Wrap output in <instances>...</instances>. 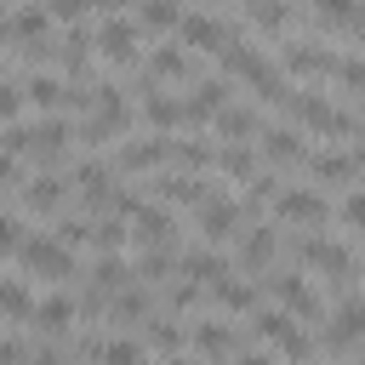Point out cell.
I'll return each instance as SVG.
<instances>
[{"mask_svg": "<svg viewBox=\"0 0 365 365\" xmlns=\"http://www.w3.org/2000/svg\"><path fill=\"white\" fill-rule=\"evenodd\" d=\"M74 182H80V194H86L91 205H103V200H108V182H114V177H108L103 165H80V171H74Z\"/></svg>", "mask_w": 365, "mask_h": 365, "instance_id": "19", "label": "cell"}, {"mask_svg": "<svg viewBox=\"0 0 365 365\" xmlns=\"http://www.w3.org/2000/svg\"><path fill=\"white\" fill-rule=\"evenodd\" d=\"M165 160L182 165V171H200V165L211 160V148H205V143H165Z\"/></svg>", "mask_w": 365, "mask_h": 365, "instance_id": "21", "label": "cell"}, {"mask_svg": "<svg viewBox=\"0 0 365 365\" xmlns=\"http://www.w3.org/2000/svg\"><path fill=\"white\" fill-rule=\"evenodd\" d=\"M137 6H143V23L148 29H177L182 23V6L177 0H137Z\"/></svg>", "mask_w": 365, "mask_h": 365, "instance_id": "20", "label": "cell"}, {"mask_svg": "<svg viewBox=\"0 0 365 365\" xmlns=\"http://www.w3.org/2000/svg\"><path fill=\"white\" fill-rule=\"evenodd\" d=\"M91 274H97V291H120V285L131 279V268H125L120 257H97V268H91Z\"/></svg>", "mask_w": 365, "mask_h": 365, "instance_id": "28", "label": "cell"}, {"mask_svg": "<svg viewBox=\"0 0 365 365\" xmlns=\"http://www.w3.org/2000/svg\"><path fill=\"white\" fill-rule=\"evenodd\" d=\"M46 23H51V11H40V6H23V11H11V17H6V34L29 46V40H46Z\"/></svg>", "mask_w": 365, "mask_h": 365, "instance_id": "9", "label": "cell"}, {"mask_svg": "<svg viewBox=\"0 0 365 365\" xmlns=\"http://www.w3.org/2000/svg\"><path fill=\"white\" fill-rule=\"evenodd\" d=\"M57 57H63V68H68V74H80V68H86V34L74 29V34L63 40V51H57Z\"/></svg>", "mask_w": 365, "mask_h": 365, "instance_id": "35", "label": "cell"}, {"mask_svg": "<svg viewBox=\"0 0 365 365\" xmlns=\"http://www.w3.org/2000/svg\"><path fill=\"white\" fill-rule=\"evenodd\" d=\"M148 68H154L160 80H182V74H188V57H182L177 46H165V51H154V63H148Z\"/></svg>", "mask_w": 365, "mask_h": 365, "instance_id": "30", "label": "cell"}, {"mask_svg": "<svg viewBox=\"0 0 365 365\" xmlns=\"http://www.w3.org/2000/svg\"><path fill=\"white\" fill-rule=\"evenodd\" d=\"M91 11V0H51V17H63V23H80Z\"/></svg>", "mask_w": 365, "mask_h": 365, "instance_id": "42", "label": "cell"}, {"mask_svg": "<svg viewBox=\"0 0 365 365\" xmlns=\"http://www.w3.org/2000/svg\"><path fill=\"white\" fill-rule=\"evenodd\" d=\"M354 171H365V143H354Z\"/></svg>", "mask_w": 365, "mask_h": 365, "instance_id": "48", "label": "cell"}, {"mask_svg": "<svg viewBox=\"0 0 365 365\" xmlns=\"http://www.w3.org/2000/svg\"><path fill=\"white\" fill-rule=\"evenodd\" d=\"M228 108V86L222 80H205V86H194V103L182 108L188 120H205V114H222Z\"/></svg>", "mask_w": 365, "mask_h": 365, "instance_id": "11", "label": "cell"}, {"mask_svg": "<svg viewBox=\"0 0 365 365\" xmlns=\"http://www.w3.org/2000/svg\"><path fill=\"white\" fill-rule=\"evenodd\" d=\"M342 217H348L354 228H365V194H348V205H342Z\"/></svg>", "mask_w": 365, "mask_h": 365, "instance_id": "45", "label": "cell"}, {"mask_svg": "<svg viewBox=\"0 0 365 365\" xmlns=\"http://www.w3.org/2000/svg\"><path fill=\"white\" fill-rule=\"evenodd\" d=\"M354 29H359V40H365V11H359V17H354Z\"/></svg>", "mask_w": 365, "mask_h": 365, "instance_id": "50", "label": "cell"}, {"mask_svg": "<svg viewBox=\"0 0 365 365\" xmlns=\"http://www.w3.org/2000/svg\"><path fill=\"white\" fill-rule=\"evenodd\" d=\"M245 11H251V17H257V23H262V29H279V23H285V17H291V11H285V0H251V6H245Z\"/></svg>", "mask_w": 365, "mask_h": 365, "instance_id": "34", "label": "cell"}, {"mask_svg": "<svg viewBox=\"0 0 365 365\" xmlns=\"http://www.w3.org/2000/svg\"><path fill=\"white\" fill-rule=\"evenodd\" d=\"M331 74H336L348 91H365V63H354V57H336V63H331Z\"/></svg>", "mask_w": 365, "mask_h": 365, "instance_id": "37", "label": "cell"}, {"mask_svg": "<svg viewBox=\"0 0 365 365\" xmlns=\"http://www.w3.org/2000/svg\"><path fill=\"white\" fill-rule=\"evenodd\" d=\"M63 143H68V125H63V120H46V125H34V131L17 137V154H34V160L51 165V160L63 154Z\"/></svg>", "mask_w": 365, "mask_h": 365, "instance_id": "2", "label": "cell"}, {"mask_svg": "<svg viewBox=\"0 0 365 365\" xmlns=\"http://www.w3.org/2000/svg\"><path fill=\"white\" fill-rule=\"evenodd\" d=\"M217 165H222L228 177H251V171H257V160H251V148H240V143H228V148L217 154Z\"/></svg>", "mask_w": 365, "mask_h": 365, "instance_id": "31", "label": "cell"}, {"mask_svg": "<svg viewBox=\"0 0 365 365\" xmlns=\"http://www.w3.org/2000/svg\"><path fill=\"white\" fill-rule=\"evenodd\" d=\"M160 194H165V200H182V205H200V200H205L200 177H160Z\"/></svg>", "mask_w": 365, "mask_h": 365, "instance_id": "23", "label": "cell"}, {"mask_svg": "<svg viewBox=\"0 0 365 365\" xmlns=\"http://www.w3.org/2000/svg\"><path fill=\"white\" fill-rule=\"evenodd\" d=\"M11 182H17V165H11V148H6L0 154V188H11Z\"/></svg>", "mask_w": 365, "mask_h": 365, "instance_id": "47", "label": "cell"}, {"mask_svg": "<svg viewBox=\"0 0 365 365\" xmlns=\"http://www.w3.org/2000/svg\"><path fill=\"white\" fill-rule=\"evenodd\" d=\"M336 319H342V325H336V336H331V342L342 348V342H354V336L365 331V302H348V308H342Z\"/></svg>", "mask_w": 365, "mask_h": 365, "instance_id": "32", "label": "cell"}, {"mask_svg": "<svg viewBox=\"0 0 365 365\" xmlns=\"http://www.w3.org/2000/svg\"><path fill=\"white\" fill-rule=\"evenodd\" d=\"M177 29H182V46H200V51H222L228 46V29L217 17H182Z\"/></svg>", "mask_w": 365, "mask_h": 365, "instance_id": "8", "label": "cell"}, {"mask_svg": "<svg viewBox=\"0 0 365 365\" xmlns=\"http://www.w3.org/2000/svg\"><path fill=\"white\" fill-rule=\"evenodd\" d=\"M97 40H103V51H108L114 63H131V57H137V29H131V23H103Z\"/></svg>", "mask_w": 365, "mask_h": 365, "instance_id": "10", "label": "cell"}, {"mask_svg": "<svg viewBox=\"0 0 365 365\" xmlns=\"http://www.w3.org/2000/svg\"><path fill=\"white\" fill-rule=\"evenodd\" d=\"M257 331H262L268 342H279L285 354H308V342H302V336L285 325V314H262V319H257Z\"/></svg>", "mask_w": 365, "mask_h": 365, "instance_id": "15", "label": "cell"}, {"mask_svg": "<svg viewBox=\"0 0 365 365\" xmlns=\"http://www.w3.org/2000/svg\"><path fill=\"white\" fill-rule=\"evenodd\" d=\"M17 245H23V234H17V217H6V211H0V257H6V251H17Z\"/></svg>", "mask_w": 365, "mask_h": 365, "instance_id": "44", "label": "cell"}, {"mask_svg": "<svg viewBox=\"0 0 365 365\" xmlns=\"http://www.w3.org/2000/svg\"><path fill=\"white\" fill-rule=\"evenodd\" d=\"M103 6H108V11H125V6H137V0H103Z\"/></svg>", "mask_w": 365, "mask_h": 365, "instance_id": "49", "label": "cell"}, {"mask_svg": "<svg viewBox=\"0 0 365 365\" xmlns=\"http://www.w3.org/2000/svg\"><path fill=\"white\" fill-rule=\"evenodd\" d=\"M217 125H222V137H234V143H240V137H251V131H257V114H251V108H222V114H217Z\"/></svg>", "mask_w": 365, "mask_h": 365, "instance_id": "25", "label": "cell"}, {"mask_svg": "<svg viewBox=\"0 0 365 365\" xmlns=\"http://www.w3.org/2000/svg\"><path fill=\"white\" fill-rule=\"evenodd\" d=\"M165 160V143H125L120 148V165L125 171H148V165H160Z\"/></svg>", "mask_w": 365, "mask_h": 365, "instance_id": "16", "label": "cell"}, {"mask_svg": "<svg viewBox=\"0 0 365 365\" xmlns=\"http://www.w3.org/2000/svg\"><path fill=\"white\" fill-rule=\"evenodd\" d=\"M17 103H23V97H17V86H0V120H11V114H17Z\"/></svg>", "mask_w": 365, "mask_h": 365, "instance_id": "46", "label": "cell"}, {"mask_svg": "<svg viewBox=\"0 0 365 365\" xmlns=\"http://www.w3.org/2000/svg\"><path fill=\"white\" fill-rule=\"evenodd\" d=\"M308 165H314V177H325V182H348V177H354V160H342V154H314Z\"/></svg>", "mask_w": 365, "mask_h": 365, "instance_id": "26", "label": "cell"}, {"mask_svg": "<svg viewBox=\"0 0 365 365\" xmlns=\"http://www.w3.org/2000/svg\"><path fill=\"white\" fill-rule=\"evenodd\" d=\"M274 257V228H251L245 234V268H262Z\"/></svg>", "mask_w": 365, "mask_h": 365, "instance_id": "27", "label": "cell"}, {"mask_svg": "<svg viewBox=\"0 0 365 365\" xmlns=\"http://www.w3.org/2000/svg\"><path fill=\"white\" fill-rule=\"evenodd\" d=\"M211 291H217V302H222V308H234V314H245V308L257 302V291H251V285H240V279H222V274L211 279Z\"/></svg>", "mask_w": 365, "mask_h": 365, "instance_id": "17", "label": "cell"}, {"mask_svg": "<svg viewBox=\"0 0 365 365\" xmlns=\"http://www.w3.org/2000/svg\"><path fill=\"white\" fill-rule=\"evenodd\" d=\"M143 114H148L154 125H177V120H182V103H171V97H160V91H154V97L143 103Z\"/></svg>", "mask_w": 365, "mask_h": 365, "instance_id": "33", "label": "cell"}, {"mask_svg": "<svg viewBox=\"0 0 365 365\" xmlns=\"http://www.w3.org/2000/svg\"><path fill=\"white\" fill-rule=\"evenodd\" d=\"M29 97H34L40 108H57V103H63V86L46 80V74H34V80H29Z\"/></svg>", "mask_w": 365, "mask_h": 365, "instance_id": "36", "label": "cell"}, {"mask_svg": "<svg viewBox=\"0 0 365 365\" xmlns=\"http://www.w3.org/2000/svg\"><path fill=\"white\" fill-rule=\"evenodd\" d=\"M319 17H325L331 29H342V23L359 17V6H354V0H319Z\"/></svg>", "mask_w": 365, "mask_h": 365, "instance_id": "38", "label": "cell"}, {"mask_svg": "<svg viewBox=\"0 0 365 365\" xmlns=\"http://www.w3.org/2000/svg\"><path fill=\"white\" fill-rule=\"evenodd\" d=\"M182 274H188V279H200V285H211V279L222 274V262H217L211 251H182Z\"/></svg>", "mask_w": 365, "mask_h": 365, "instance_id": "24", "label": "cell"}, {"mask_svg": "<svg viewBox=\"0 0 365 365\" xmlns=\"http://www.w3.org/2000/svg\"><path fill=\"white\" fill-rule=\"evenodd\" d=\"M17 251H23L29 274H46V279H68V274H74V257H68L63 240H23Z\"/></svg>", "mask_w": 365, "mask_h": 365, "instance_id": "1", "label": "cell"}, {"mask_svg": "<svg viewBox=\"0 0 365 365\" xmlns=\"http://www.w3.org/2000/svg\"><path fill=\"white\" fill-rule=\"evenodd\" d=\"M262 154L274 165H297L302 160V143H297V131H262Z\"/></svg>", "mask_w": 365, "mask_h": 365, "instance_id": "14", "label": "cell"}, {"mask_svg": "<svg viewBox=\"0 0 365 365\" xmlns=\"http://www.w3.org/2000/svg\"><path fill=\"white\" fill-rule=\"evenodd\" d=\"M29 205H34V211H57V205H63V182H57V177H34V182H29Z\"/></svg>", "mask_w": 365, "mask_h": 365, "instance_id": "22", "label": "cell"}, {"mask_svg": "<svg viewBox=\"0 0 365 365\" xmlns=\"http://www.w3.org/2000/svg\"><path fill=\"white\" fill-rule=\"evenodd\" d=\"M200 348H205V354H234L240 342H234L228 331H217V325H205V331H200Z\"/></svg>", "mask_w": 365, "mask_h": 365, "instance_id": "41", "label": "cell"}, {"mask_svg": "<svg viewBox=\"0 0 365 365\" xmlns=\"http://www.w3.org/2000/svg\"><path fill=\"white\" fill-rule=\"evenodd\" d=\"M131 234L143 245H171V211L160 205H131Z\"/></svg>", "mask_w": 365, "mask_h": 365, "instance_id": "5", "label": "cell"}, {"mask_svg": "<svg viewBox=\"0 0 365 365\" xmlns=\"http://www.w3.org/2000/svg\"><path fill=\"white\" fill-rule=\"evenodd\" d=\"M68 319H74V302H68V297H46V302L34 308V325H40V331H63Z\"/></svg>", "mask_w": 365, "mask_h": 365, "instance_id": "18", "label": "cell"}, {"mask_svg": "<svg viewBox=\"0 0 365 365\" xmlns=\"http://www.w3.org/2000/svg\"><path fill=\"white\" fill-rule=\"evenodd\" d=\"M165 268H171V251H148L143 257V279H165Z\"/></svg>", "mask_w": 365, "mask_h": 365, "instance_id": "43", "label": "cell"}, {"mask_svg": "<svg viewBox=\"0 0 365 365\" xmlns=\"http://www.w3.org/2000/svg\"><path fill=\"white\" fill-rule=\"evenodd\" d=\"M331 63H336V57H331V51H314V46H291V51H285V68H291V74H331Z\"/></svg>", "mask_w": 365, "mask_h": 365, "instance_id": "13", "label": "cell"}, {"mask_svg": "<svg viewBox=\"0 0 365 365\" xmlns=\"http://www.w3.org/2000/svg\"><path fill=\"white\" fill-rule=\"evenodd\" d=\"M274 297H279V302H291V308H297L302 319H319V302H314V291H308V285H302L297 274H285V279H274Z\"/></svg>", "mask_w": 365, "mask_h": 365, "instance_id": "12", "label": "cell"}, {"mask_svg": "<svg viewBox=\"0 0 365 365\" xmlns=\"http://www.w3.org/2000/svg\"><path fill=\"white\" fill-rule=\"evenodd\" d=\"M274 211H279L285 222H308V228H319V222H325V200H319V194H308V188H285V194L274 200Z\"/></svg>", "mask_w": 365, "mask_h": 365, "instance_id": "3", "label": "cell"}, {"mask_svg": "<svg viewBox=\"0 0 365 365\" xmlns=\"http://www.w3.org/2000/svg\"><path fill=\"white\" fill-rule=\"evenodd\" d=\"M29 314V291L17 279H0V319H23Z\"/></svg>", "mask_w": 365, "mask_h": 365, "instance_id": "29", "label": "cell"}, {"mask_svg": "<svg viewBox=\"0 0 365 365\" xmlns=\"http://www.w3.org/2000/svg\"><path fill=\"white\" fill-rule=\"evenodd\" d=\"M222 63H228V74H240V80H251V86H262V80H268V63H262V51H257V46L228 40V46H222Z\"/></svg>", "mask_w": 365, "mask_h": 365, "instance_id": "7", "label": "cell"}, {"mask_svg": "<svg viewBox=\"0 0 365 365\" xmlns=\"http://www.w3.org/2000/svg\"><path fill=\"white\" fill-rule=\"evenodd\" d=\"M234 228H240V205H228V200H205V211H200V234H205L211 245H222V240H234Z\"/></svg>", "mask_w": 365, "mask_h": 365, "instance_id": "4", "label": "cell"}, {"mask_svg": "<svg viewBox=\"0 0 365 365\" xmlns=\"http://www.w3.org/2000/svg\"><path fill=\"white\" fill-rule=\"evenodd\" d=\"M302 257H308L314 268H325L336 285H348V279H354V262H348V251H342V245H331V240H308V245H302Z\"/></svg>", "mask_w": 365, "mask_h": 365, "instance_id": "6", "label": "cell"}, {"mask_svg": "<svg viewBox=\"0 0 365 365\" xmlns=\"http://www.w3.org/2000/svg\"><path fill=\"white\" fill-rule=\"evenodd\" d=\"M120 319H125V325L148 319V297H143V291H125V297H120Z\"/></svg>", "mask_w": 365, "mask_h": 365, "instance_id": "40", "label": "cell"}, {"mask_svg": "<svg viewBox=\"0 0 365 365\" xmlns=\"http://www.w3.org/2000/svg\"><path fill=\"white\" fill-rule=\"evenodd\" d=\"M91 240H97V251H120V245H125V228L108 217V222H97V228H91Z\"/></svg>", "mask_w": 365, "mask_h": 365, "instance_id": "39", "label": "cell"}]
</instances>
